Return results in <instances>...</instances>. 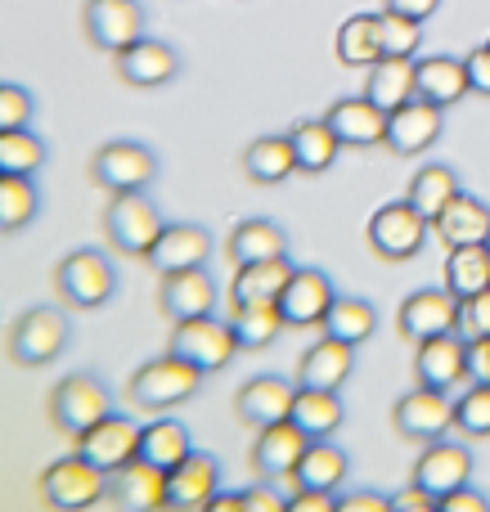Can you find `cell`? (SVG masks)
<instances>
[{
	"instance_id": "51",
	"label": "cell",
	"mask_w": 490,
	"mask_h": 512,
	"mask_svg": "<svg viewBox=\"0 0 490 512\" xmlns=\"http://www.w3.org/2000/svg\"><path fill=\"white\" fill-rule=\"evenodd\" d=\"M441 512H490V499L477 495L473 486H464V490H455V495L441 499Z\"/></svg>"
},
{
	"instance_id": "24",
	"label": "cell",
	"mask_w": 490,
	"mask_h": 512,
	"mask_svg": "<svg viewBox=\"0 0 490 512\" xmlns=\"http://www.w3.org/2000/svg\"><path fill=\"white\" fill-rule=\"evenodd\" d=\"M324 122L333 126V135L342 140V149H374V144L387 140V113L365 95H351L329 104Z\"/></svg>"
},
{
	"instance_id": "32",
	"label": "cell",
	"mask_w": 490,
	"mask_h": 512,
	"mask_svg": "<svg viewBox=\"0 0 490 512\" xmlns=\"http://www.w3.org/2000/svg\"><path fill=\"white\" fill-rule=\"evenodd\" d=\"M414 95H419V86H414V59H392V54H383V59L369 68L365 99H374L383 113H396V108L410 104Z\"/></svg>"
},
{
	"instance_id": "14",
	"label": "cell",
	"mask_w": 490,
	"mask_h": 512,
	"mask_svg": "<svg viewBox=\"0 0 490 512\" xmlns=\"http://www.w3.org/2000/svg\"><path fill=\"white\" fill-rule=\"evenodd\" d=\"M396 328L401 337L410 342H428V337H441V333H455L459 328V297L446 288H419L401 301L396 310Z\"/></svg>"
},
{
	"instance_id": "28",
	"label": "cell",
	"mask_w": 490,
	"mask_h": 512,
	"mask_svg": "<svg viewBox=\"0 0 490 512\" xmlns=\"http://www.w3.org/2000/svg\"><path fill=\"white\" fill-rule=\"evenodd\" d=\"M356 369V346L338 342V337H320L311 351L297 364V387H320V391H338L342 382Z\"/></svg>"
},
{
	"instance_id": "50",
	"label": "cell",
	"mask_w": 490,
	"mask_h": 512,
	"mask_svg": "<svg viewBox=\"0 0 490 512\" xmlns=\"http://www.w3.org/2000/svg\"><path fill=\"white\" fill-rule=\"evenodd\" d=\"M288 512H338V499L324 495V490H302L297 486L288 495Z\"/></svg>"
},
{
	"instance_id": "29",
	"label": "cell",
	"mask_w": 490,
	"mask_h": 512,
	"mask_svg": "<svg viewBox=\"0 0 490 512\" xmlns=\"http://www.w3.org/2000/svg\"><path fill=\"white\" fill-rule=\"evenodd\" d=\"M297 265H288V256L279 261H257V265H239L230 283V310L234 306H257V301H279V292L288 288Z\"/></svg>"
},
{
	"instance_id": "1",
	"label": "cell",
	"mask_w": 490,
	"mask_h": 512,
	"mask_svg": "<svg viewBox=\"0 0 490 512\" xmlns=\"http://www.w3.org/2000/svg\"><path fill=\"white\" fill-rule=\"evenodd\" d=\"M203 378L207 373H198L189 360H180V355L167 351V355H158V360H149L131 378V405L149 409V414L176 409V405H185L198 387H203Z\"/></svg>"
},
{
	"instance_id": "38",
	"label": "cell",
	"mask_w": 490,
	"mask_h": 512,
	"mask_svg": "<svg viewBox=\"0 0 490 512\" xmlns=\"http://www.w3.org/2000/svg\"><path fill=\"white\" fill-rule=\"evenodd\" d=\"M342 481H347V454H342L333 441H311L306 445L302 463H297V486L333 495Z\"/></svg>"
},
{
	"instance_id": "33",
	"label": "cell",
	"mask_w": 490,
	"mask_h": 512,
	"mask_svg": "<svg viewBox=\"0 0 490 512\" xmlns=\"http://www.w3.org/2000/svg\"><path fill=\"white\" fill-rule=\"evenodd\" d=\"M288 140H293L297 171H302V176H324V171L338 162V153H342V140L333 135V126L324 122V117L297 122L293 131H288Z\"/></svg>"
},
{
	"instance_id": "6",
	"label": "cell",
	"mask_w": 490,
	"mask_h": 512,
	"mask_svg": "<svg viewBox=\"0 0 490 512\" xmlns=\"http://www.w3.org/2000/svg\"><path fill=\"white\" fill-rule=\"evenodd\" d=\"M54 288H59V297L68 301V306L95 310L117 292V270L104 252L77 248L59 261V270H54Z\"/></svg>"
},
{
	"instance_id": "23",
	"label": "cell",
	"mask_w": 490,
	"mask_h": 512,
	"mask_svg": "<svg viewBox=\"0 0 490 512\" xmlns=\"http://www.w3.org/2000/svg\"><path fill=\"white\" fill-rule=\"evenodd\" d=\"M207 256H212V234H207L203 225L176 221V225H162L158 243H153V252L144 256V261H149L158 274H180V270L207 265Z\"/></svg>"
},
{
	"instance_id": "2",
	"label": "cell",
	"mask_w": 490,
	"mask_h": 512,
	"mask_svg": "<svg viewBox=\"0 0 490 512\" xmlns=\"http://www.w3.org/2000/svg\"><path fill=\"white\" fill-rule=\"evenodd\" d=\"M108 414H113V400H108V387L95 373H72L50 391V423L72 441L95 423H104Z\"/></svg>"
},
{
	"instance_id": "34",
	"label": "cell",
	"mask_w": 490,
	"mask_h": 512,
	"mask_svg": "<svg viewBox=\"0 0 490 512\" xmlns=\"http://www.w3.org/2000/svg\"><path fill=\"white\" fill-rule=\"evenodd\" d=\"M297 171V153H293V140L288 135H261L243 149V176L252 185H279Z\"/></svg>"
},
{
	"instance_id": "45",
	"label": "cell",
	"mask_w": 490,
	"mask_h": 512,
	"mask_svg": "<svg viewBox=\"0 0 490 512\" xmlns=\"http://www.w3.org/2000/svg\"><path fill=\"white\" fill-rule=\"evenodd\" d=\"M455 427L464 436H490V382H473L464 396L455 400Z\"/></svg>"
},
{
	"instance_id": "54",
	"label": "cell",
	"mask_w": 490,
	"mask_h": 512,
	"mask_svg": "<svg viewBox=\"0 0 490 512\" xmlns=\"http://www.w3.org/2000/svg\"><path fill=\"white\" fill-rule=\"evenodd\" d=\"M248 512H288V499H279L275 486H252L248 490Z\"/></svg>"
},
{
	"instance_id": "16",
	"label": "cell",
	"mask_w": 490,
	"mask_h": 512,
	"mask_svg": "<svg viewBox=\"0 0 490 512\" xmlns=\"http://www.w3.org/2000/svg\"><path fill=\"white\" fill-rule=\"evenodd\" d=\"M333 301H338V292L324 270H293L288 288L279 292V315L288 328H324Z\"/></svg>"
},
{
	"instance_id": "15",
	"label": "cell",
	"mask_w": 490,
	"mask_h": 512,
	"mask_svg": "<svg viewBox=\"0 0 490 512\" xmlns=\"http://www.w3.org/2000/svg\"><path fill=\"white\" fill-rule=\"evenodd\" d=\"M77 454L81 459H90L99 472H122L126 463L140 459V427L131 423V418H117L108 414L104 423H95L90 432L77 436Z\"/></svg>"
},
{
	"instance_id": "58",
	"label": "cell",
	"mask_w": 490,
	"mask_h": 512,
	"mask_svg": "<svg viewBox=\"0 0 490 512\" xmlns=\"http://www.w3.org/2000/svg\"><path fill=\"white\" fill-rule=\"evenodd\" d=\"M486 45H490V41H486Z\"/></svg>"
},
{
	"instance_id": "3",
	"label": "cell",
	"mask_w": 490,
	"mask_h": 512,
	"mask_svg": "<svg viewBox=\"0 0 490 512\" xmlns=\"http://www.w3.org/2000/svg\"><path fill=\"white\" fill-rule=\"evenodd\" d=\"M171 355L189 360L198 373H221L225 364L239 355V337H234V324L216 315H203V319H180L171 324Z\"/></svg>"
},
{
	"instance_id": "41",
	"label": "cell",
	"mask_w": 490,
	"mask_h": 512,
	"mask_svg": "<svg viewBox=\"0 0 490 512\" xmlns=\"http://www.w3.org/2000/svg\"><path fill=\"white\" fill-rule=\"evenodd\" d=\"M374 328H378V310L360 297H338L329 319H324V337H338V342H347V346L369 342Z\"/></svg>"
},
{
	"instance_id": "47",
	"label": "cell",
	"mask_w": 490,
	"mask_h": 512,
	"mask_svg": "<svg viewBox=\"0 0 490 512\" xmlns=\"http://www.w3.org/2000/svg\"><path fill=\"white\" fill-rule=\"evenodd\" d=\"M464 342H486L490 337V288L477 292V297L459 301V328H455Z\"/></svg>"
},
{
	"instance_id": "30",
	"label": "cell",
	"mask_w": 490,
	"mask_h": 512,
	"mask_svg": "<svg viewBox=\"0 0 490 512\" xmlns=\"http://www.w3.org/2000/svg\"><path fill=\"white\" fill-rule=\"evenodd\" d=\"M194 454V441H189V427L180 418H149L140 427V459L153 463V468L171 472L176 463H185Z\"/></svg>"
},
{
	"instance_id": "20",
	"label": "cell",
	"mask_w": 490,
	"mask_h": 512,
	"mask_svg": "<svg viewBox=\"0 0 490 512\" xmlns=\"http://www.w3.org/2000/svg\"><path fill=\"white\" fill-rule=\"evenodd\" d=\"M113 63H117V77L135 90H158L167 81H176L180 72V54L167 41H158V36H140L131 50L113 54Z\"/></svg>"
},
{
	"instance_id": "17",
	"label": "cell",
	"mask_w": 490,
	"mask_h": 512,
	"mask_svg": "<svg viewBox=\"0 0 490 512\" xmlns=\"http://www.w3.org/2000/svg\"><path fill=\"white\" fill-rule=\"evenodd\" d=\"M306 445L311 436L288 418V423H275V427H261L257 432V445H252V472L261 481H288L297 477V463H302Z\"/></svg>"
},
{
	"instance_id": "39",
	"label": "cell",
	"mask_w": 490,
	"mask_h": 512,
	"mask_svg": "<svg viewBox=\"0 0 490 512\" xmlns=\"http://www.w3.org/2000/svg\"><path fill=\"white\" fill-rule=\"evenodd\" d=\"M234 337H239V351H261L284 333V315H279V301H257V306H234L230 310Z\"/></svg>"
},
{
	"instance_id": "5",
	"label": "cell",
	"mask_w": 490,
	"mask_h": 512,
	"mask_svg": "<svg viewBox=\"0 0 490 512\" xmlns=\"http://www.w3.org/2000/svg\"><path fill=\"white\" fill-rule=\"evenodd\" d=\"M41 499L54 512H86L99 499H108V472H99L81 454H68L41 472Z\"/></svg>"
},
{
	"instance_id": "37",
	"label": "cell",
	"mask_w": 490,
	"mask_h": 512,
	"mask_svg": "<svg viewBox=\"0 0 490 512\" xmlns=\"http://www.w3.org/2000/svg\"><path fill=\"white\" fill-rule=\"evenodd\" d=\"M459 194H464V189H459L455 167H446V162H428V167L410 180V194H405V198H410V203L419 207L428 221H437V216L446 212Z\"/></svg>"
},
{
	"instance_id": "40",
	"label": "cell",
	"mask_w": 490,
	"mask_h": 512,
	"mask_svg": "<svg viewBox=\"0 0 490 512\" xmlns=\"http://www.w3.org/2000/svg\"><path fill=\"white\" fill-rule=\"evenodd\" d=\"M446 292H455L459 301L477 297V292L490 288V248H450L446 256Z\"/></svg>"
},
{
	"instance_id": "55",
	"label": "cell",
	"mask_w": 490,
	"mask_h": 512,
	"mask_svg": "<svg viewBox=\"0 0 490 512\" xmlns=\"http://www.w3.org/2000/svg\"><path fill=\"white\" fill-rule=\"evenodd\" d=\"M203 512H248V490H216Z\"/></svg>"
},
{
	"instance_id": "18",
	"label": "cell",
	"mask_w": 490,
	"mask_h": 512,
	"mask_svg": "<svg viewBox=\"0 0 490 512\" xmlns=\"http://www.w3.org/2000/svg\"><path fill=\"white\" fill-rule=\"evenodd\" d=\"M414 373H419V387H437V391H455L464 387L473 373H468V342L459 333H441L419 342L414 351Z\"/></svg>"
},
{
	"instance_id": "26",
	"label": "cell",
	"mask_w": 490,
	"mask_h": 512,
	"mask_svg": "<svg viewBox=\"0 0 490 512\" xmlns=\"http://www.w3.org/2000/svg\"><path fill=\"white\" fill-rule=\"evenodd\" d=\"M432 234L446 248H482V243H490V203H482L477 194H459L432 221Z\"/></svg>"
},
{
	"instance_id": "7",
	"label": "cell",
	"mask_w": 490,
	"mask_h": 512,
	"mask_svg": "<svg viewBox=\"0 0 490 512\" xmlns=\"http://www.w3.org/2000/svg\"><path fill=\"white\" fill-rule=\"evenodd\" d=\"M90 176L108 194H144L153 185V176H158V158L140 140H108L90 158Z\"/></svg>"
},
{
	"instance_id": "43",
	"label": "cell",
	"mask_w": 490,
	"mask_h": 512,
	"mask_svg": "<svg viewBox=\"0 0 490 512\" xmlns=\"http://www.w3.org/2000/svg\"><path fill=\"white\" fill-rule=\"evenodd\" d=\"M45 167V140L23 131H0V176H36Z\"/></svg>"
},
{
	"instance_id": "42",
	"label": "cell",
	"mask_w": 490,
	"mask_h": 512,
	"mask_svg": "<svg viewBox=\"0 0 490 512\" xmlns=\"http://www.w3.org/2000/svg\"><path fill=\"white\" fill-rule=\"evenodd\" d=\"M36 207H41V194L32 176H0V234L27 230L36 221Z\"/></svg>"
},
{
	"instance_id": "11",
	"label": "cell",
	"mask_w": 490,
	"mask_h": 512,
	"mask_svg": "<svg viewBox=\"0 0 490 512\" xmlns=\"http://www.w3.org/2000/svg\"><path fill=\"white\" fill-rule=\"evenodd\" d=\"M468 481H473V450L446 441V436L428 441V450L419 454V463H414V472H410V486H419L423 495H432L437 504L446 495H455V490H464Z\"/></svg>"
},
{
	"instance_id": "46",
	"label": "cell",
	"mask_w": 490,
	"mask_h": 512,
	"mask_svg": "<svg viewBox=\"0 0 490 512\" xmlns=\"http://www.w3.org/2000/svg\"><path fill=\"white\" fill-rule=\"evenodd\" d=\"M32 95H27L23 86H14V81H0V131H23V126H32Z\"/></svg>"
},
{
	"instance_id": "21",
	"label": "cell",
	"mask_w": 490,
	"mask_h": 512,
	"mask_svg": "<svg viewBox=\"0 0 490 512\" xmlns=\"http://www.w3.org/2000/svg\"><path fill=\"white\" fill-rule=\"evenodd\" d=\"M216 490H221V463L194 450L185 463L167 472V512H203Z\"/></svg>"
},
{
	"instance_id": "35",
	"label": "cell",
	"mask_w": 490,
	"mask_h": 512,
	"mask_svg": "<svg viewBox=\"0 0 490 512\" xmlns=\"http://www.w3.org/2000/svg\"><path fill=\"white\" fill-rule=\"evenodd\" d=\"M347 409H342L338 391H320V387H297V400H293V423L302 427L311 441H329L333 432L342 427Z\"/></svg>"
},
{
	"instance_id": "57",
	"label": "cell",
	"mask_w": 490,
	"mask_h": 512,
	"mask_svg": "<svg viewBox=\"0 0 490 512\" xmlns=\"http://www.w3.org/2000/svg\"><path fill=\"white\" fill-rule=\"evenodd\" d=\"M486 248H490V243H486Z\"/></svg>"
},
{
	"instance_id": "56",
	"label": "cell",
	"mask_w": 490,
	"mask_h": 512,
	"mask_svg": "<svg viewBox=\"0 0 490 512\" xmlns=\"http://www.w3.org/2000/svg\"><path fill=\"white\" fill-rule=\"evenodd\" d=\"M468 373H473V382H490V337L468 342Z\"/></svg>"
},
{
	"instance_id": "36",
	"label": "cell",
	"mask_w": 490,
	"mask_h": 512,
	"mask_svg": "<svg viewBox=\"0 0 490 512\" xmlns=\"http://www.w3.org/2000/svg\"><path fill=\"white\" fill-rule=\"evenodd\" d=\"M333 54L347 68H374L383 59V41H378V14H351L333 36Z\"/></svg>"
},
{
	"instance_id": "52",
	"label": "cell",
	"mask_w": 490,
	"mask_h": 512,
	"mask_svg": "<svg viewBox=\"0 0 490 512\" xmlns=\"http://www.w3.org/2000/svg\"><path fill=\"white\" fill-rule=\"evenodd\" d=\"M392 512H441V504L432 495H423L419 486H405L401 495H392Z\"/></svg>"
},
{
	"instance_id": "10",
	"label": "cell",
	"mask_w": 490,
	"mask_h": 512,
	"mask_svg": "<svg viewBox=\"0 0 490 512\" xmlns=\"http://www.w3.org/2000/svg\"><path fill=\"white\" fill-rule=\"evenodd\" d=\"M68 346V319L54 306H32L9 328V355L18 364H50Z\"/></svg>"
},
{
	"instance_id": "31",
	"label": "cell",
	"mask_w": 490,
	"mask_h": 512,
	"mask_svg": "<svg viewBox=\"0 0 490 512\" xmlns=\"http://www.w3.org/2000/svg\"><path fill=\"white\" fill-rule=\"evenodd\" d=\"M225 252H230L234 265H257V261H279V256H288V234L279 230L275 221H261V216H252V221H239L230 234V243H225Z\"/></svg>"
},
{
	"instance_id": "4",
	"label": "cell",
	"mask_w": 490,
	"mask_h": 512,
	"mask_svg": "<svg viewBox=\"0 0 490 512\" xmlns=\"http://www.w3.org/2000/svg\"><path fill=\"white\" fill-rule=\"evenodd\" d=\"M369 248H374L383 261H410V256L423 252L432 234V221L410 203V198H396V203H383L374 216H369Z\"/></svg>"
},
{
	"instance_id": "19",
	"label": "cell",
	"mask_w": 490,
	"mask_h": 512,
	"mask_svg": "<svg viewBox=\"0 0 490 512\" xmlns=\"http://www.w3.org/2000/svg\"><path fill=\"white\" fill-rule=\"evenodd\" d=\"M293 400H297L293 382L275 378V373H261V378H252L239 387L234 409H239V418L252 427V432H261V427L288 423V418H293Z\"/></svg>"
},
{
	"instance_id": "27",
	"label": "cell",
	"mask_w": 490,
	"mask_h": 512,
	"mask_svg": "<svg viewBox=\"0 0 490 512\" xmlns=\"http://www.w3.org/2000/svg\"><path fill=\"white\" fill-rule=\"evenodd\" d=\"M414 86H419V99L437 108L459 104L464 95H473L468 86V68L455 54H428V59H414Z\"/></svg>"
},
{
	"instance_id": "13",
	"label": "cell",
	"mask_w": 490,
	"mask_h": 512,
	"mask_svg": "<svg viewBox=\"0 0 490 512\" xmlns=\"http://www.w3.org/2000/svg\"><path fill=\"white\" fill-rule=\"evenodd\" d=\"M392 423H396V432L410 436V441H441V436L455 427V400H450V391L414 387L410 396L396 400Z\"/></svg>"
},
{
	"instance_id": "22",
	"label": "cell",
	"mask_w": 490,
	"mask_h": 512,
	"mask_svg": "<svg viewBox=\"0 0 490 512\" xmlns=\"http://www.w3.org/2000/svg\"><path fill=\"white\" fill-rule=\"evenodd\" d=\"M108 499L117 512H167V472L135 459L108 477Z\"/></svg>"
},
{
	"instance_id": "12",
	"label": "cell",
	"mask_w": 490,
	"mask_h": 512,
	"mask_svg": "<svg viewBox=\"0 0 490 512\" xmlns=\"http://www.w3.org/2000/svg\"><path fill=\"white\" fill-rule=\"evenodd\" d=\"M441 131H446V108H437V104L414 95L410 104L387 113V140L383 144L396 153V158H419V153H428L432 144L441 140Z\"/></svg>"
},
{
	"instance_id": "25",
	"label": "cell",
	"mask_w": 490,
	"mask_h": 512,
	"mask_svg": "<svg viewBox=\"0 0 490 512\" xmlns=\"http://www.w3.org/2000/svg\"><path fill=\"white\" fill-rule=\"evenodd\" d=\"M158 306L171 324L180 319H203L212 315L216 306V279L198 265V270H180V274H162V288H158Z\"/></svg>"
},
{
	"instance_id": "9",
	"label": "cell",
	"mask_w": 490,
	"mask_h": 512,
	"mask_svg": "<svg viewBox=\"0 0 490 512\" xmlns=\"http://www.w3.org/2000/svg\"><path fill=\"white\" fill-rule=\"evenodd\" d=\"M81 32L95 50L122 54L144 36V5L140 0H86L81 5Z\"/></svg>"
},
{
	"instance_id": "53",
	"label": "cell",
	"mask_w": 490,
	"mask_h": 512,
	"mask_svg": "<svg viewBox=\"0 0 490 512\" xmlns=\"http://www.w3.org/2000/svg\"><path fill=\"white\" fill-rule=\"evenodd\" d=\"M383 9H396V14L414 18V23H428V18L441 9V0H383Z\"/></svg>"
},
{
	"instance_id": "49",
	"label": "cell",
	"mask_w": 490,
	"mask_h": 512,
	"mask_svg": "<svg viewBox=\"0 0 490 512\" xmlns=\"http://www.w3.org/2000/svg\"><path fill=\"white\" fill-rule=\"evenodd\" d=\"M338 512H392V495H378V490H351L338 499Z\"/></svg>"
},
{
	"instance_id": "44",
	"label": "cell",
	"mask_w": 490,
	"mask_h": 512,
	"mask_svg": "<svg viewBox=\"0 0 490 512\" xmlns=\"http://www.w3.org/2000/svg\"><path fill=\"white\" fill-rule=\"evenodd\" d=\"M423 23H414V18L396 14V9H383L378 14V41H383V54H392V59H414L423 45Z\"/></svg>"
},
{
	"instance_id": "48",
	"label": "cell",
	"mask_w": 490,
	"mask_h": 512,
	"mask_svg": "<svg viewBox=\"0 0 490 512\" xmlns=\"http://www.w3.org/2000/svg\"><path fill=\"white\" fill-rule=\"evenodd\" d=\"M464 68H468V86H473V95L490 99V45H473V50L464 54Z\"/></svg>"
},
{
	"instance_id": "8",
	"label": "cell",
	"mask_w": 490,
	"mask_h": 512,
	"mask_svg": "<svg viewBox=\"0 0 490 512\" xmlns=\"http://www.w3.org/2000/svg\"><path fill=\"white\" fill-rule=\"evenodd\" d=\"M162 212L153 207V198L144 194H113V203L104 207V234L117 252L126 256H149L153 243L162 234Z\"/></svg>"
}]
</instances>
